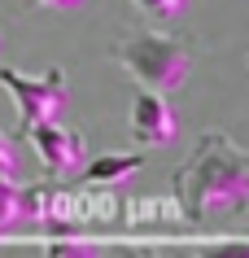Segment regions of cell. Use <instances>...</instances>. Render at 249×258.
Returning a JSON list of instances; mask_svg holds the SVG:
<instances>
[{
	"instance_id": "cell-3",
	"label": "cell",
	"mask_w": 249,
	"mask_h": 258,
	"mask_svg": "<svg viewBox=\"0 0 249 258\" xmlns=\"http://www.w3.org/2000/svg\"><path fill=\"white\" fill-rule=\"evenodd\" d=\"M0 88L18 101V132H27L35 122L61 118V109L70 105V88H66V70H48L44 79H31L14 66H0Z\"/></svg>"
},
{
	"instance_id": "cell-6",
	"label": "cell",
	"mask_w": 249,
	"mask_h": 258,
	"mask_svg": "<svg viewBox=\"0 0 249 258\" xmlns=\"http://www.w3.org/2000/svg\"><path fill=\"white\" fill-rule=\"evenodd\" d=\"M140 166H144V158H140V153H101V158H92V162H88L83 184H88V188H123V184L136 175Z\"/></svg>"
},
{
	"instance_id": "cell-1",
	"label": "cell",
	"mask_w": 249,
	"mask_h": 258,
	"mask_svg": "<svg viewBox=\"0 0 249 258\" xmlns=\"http://www.w3.org/2000/svg\"><path fill=\"white\" fill-rule=\"evenodd\" d=\"M171 202L193 228H210L214 219L249 206V149L227 132H206L193 145L188 162L171 179Z\"/></svg>"
},
{
	"instance_id": "cell-11",
	"label": "cell",
	"mask_w": 249,
	"mask_h": 258,
	"mask_svg": "<svg viewBox=\"0 0 249 258\" xmlns=\"http://www.w3.org/2000/svg\"><path fill=\"white\" fill-rule=\"evenodd\" d=\"M31 5H44V9H74L79 0H31Z\"/></svg>"
},
{
	"instance_id": "cell-10",
	"label": "cell",
	"mask_w": 249,
	"mask_h": 258,
	"mask_svg": "<svg viewBox=\"0 0 249 258\" xmlns=\"http://www.w3.org/2000/svg\"><path fill=\"white\" fill-rule=\"evenodd\" d=\"M0 171H5V175H14V171H18V145L5 136V132H0Z\"/></svg>"
},
{
	"instance_id": "cell-2",
	"label": "cell",
	"mask_w": 249,
	"mask_h": 258,
	"mask_svg": "<svg viewBox=\"0 0 249 258\" xmlns=\"http://www.w3.org/2000/svg\"><path fill=\"white\" fill-rule=\"evenodd\" d=\"M110 57L153 92H175L193 75V48L180 35H162V31H131L110 48Z\"/></svg>"
},
{
	"instance_id": "cell-5",
	"label": "cell",
	"mask_w": 249,
	"mask_h": 258,
	"mask_svg": "<svg viewBox=\"0 0 249 258\" xmlns=\"http://www.w3.org/2000/svg\"><path fill=\"white\" fill-rule=\"evenodd\" d=\"M175 132H180V122H175V109L162 101V92L140 88L131 101V140L149 145V149H166L175 140Z\"/></svg>"
},
{
	"instance_id": "cell-8",
	"label": "cell",
	"mask_w": 249,
	"mask_h": 258,
	"mask_svg": "<svg viewBox=\"0 0 249 258\" xmlns=\"http://www.w3.org/2000/svg\"><path fill=\"white\" fill-rule=\"evenodd\" d=\"M44 245H48V254H97V249H101L92 236H83V232H74V228L48 232V236H44Z\"/></svg>"
},
{
	"instance_id": "cell-4",
	"label": "cell",
	"mask_w": 249,
	"mask_h": 258,
	"mask_svg": "<svg viewBox=\"0 0 249 258\" xmlns=\"http://www.w3.org/2000/svg\"><path fill=\"white\" fill-rule=\"evenodd\" d=\"M22 136L31 140V149H35V158H40L44 175H53V179H70V175H79L83 162H88V140H83L79 132L61 127L57 118L35 122V127H27Z\"/></svg>"
},
{
	"instance_id": "cell-7",
	"label": "cell",
	"mask_w": 249,
	"mask_h": 258,
	"mask_svg": "<svg viewBox=\"0 0 249 258\" xmlns=\"http://www.w3.org/2000/svg\"><path fill=\"white\" fill-rule=\"evenodd\" d=\"M22 223H31L27 219V197H22V188L14 184V175L0 171V236L18 232Z\"/></svg>"
},
{
	"instance_id": "cell-9",
	"label": "cell",
	"mask_w": 249,
	"mask_h": 258,
	"mask_svg": "<svg viewBox=\"0 0 249 258\" xmlns=\"http://www.w3.org/2000/svg\"><path fill=\"white\" fill-rule=\"evenodd\" d=\"M140 14L149 18H162V22H171V18H180L184 9H188V0H136Z\"/></svg>"
}]
</instances>
